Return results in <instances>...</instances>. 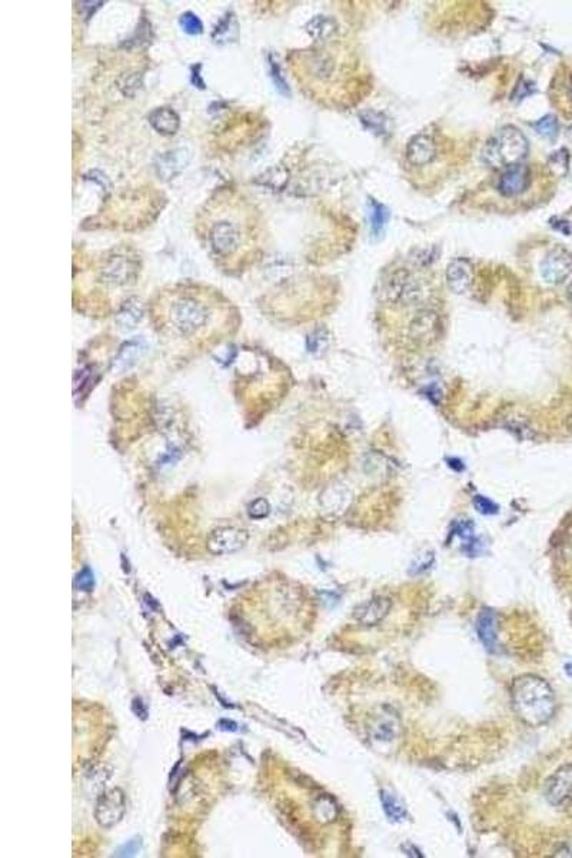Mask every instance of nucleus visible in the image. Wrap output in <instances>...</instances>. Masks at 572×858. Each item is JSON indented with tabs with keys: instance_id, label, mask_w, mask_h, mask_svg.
I'll use <instances>...</instances> for the list:
<instances>
[{
	"instance_id": "obj_1",
	"label": "nucleus",
	"mask_w": 572,
	"mask_h": 858,
	"mask_svg": "<svg viewBox=\"0 0 572 858\" xmlns=\"http://www.w3.org/2000/svg\"><path fill=\"white\" fill-rule=\"evenodd\" d=\"M195 229L205 249L228 267L253 260L266 238L261 211L233 188H220L202 205Z\"/></svg>"
},
{
	"instance_id": "obj_2",
	"label": "nucleus",
	"mask_w": 572,
	"mask_h": 858,
	"mask_svg": "<svg viewBox=\"0 0 572 858\" xmlns=\"http://www.w3.org/2000/svg\"><path fill=\"white\" fill-rule=\"evenodd\" d=\"M512 708L531 727L547 724L556 714V695L548 682L536 675L518 677L511 687Z\"/></svg>"
},
{
	"instance_id": "obj_3",
	"label": "nucleus",
	"mask_w": 572,
	"mask_h": 858,
	"mask_svg": "<svg viewBox=\"0 0 572 858\" xmlns=\"http://www.w3.org/2000/svg\"><path fill=\"white\" fill-rule=\"evenodd\" d=\"M168 321L179 335L192 337L211 319V306L194 291H179L168 302Z\"/></svg>"
},
{
	"instance_id": "obj_4",
	"label": "nucleus",
	"mask_w": 572,
	"mask_h": 858,
	"mask_svg": "<svg viewBox=\"0 0 572 858\" xmlns=\"http://www.w3.org/2000/svg\"><path fill=\"white\" fill-rule=\"evenodd\" d=\"M528 149L529 145L524 133L514 126H507L488 139L482 149V157L488 166L502 169L521 163Z\"/></svg>"
},
{
	"instance_id": "obj_5",
	"label": "nucleus",
	"mask_w": 572,
	"mask_h": 858,
	"mask_svg": "<svg viewBox=\"0 0 572 858\" xmlns=\"http://www.w3.org/2000/svg\"><path fill=\"white\" fill-rule=\"evenodd\" d=\"M126 813V795L120 788H111L102 793L96 801L95 818L102 828H113L124 820Z\"/></svg>"
},
{
	"instance_id": "obj_6",
	"label": "nucleus",
	"mask_w": 572,
	"mask_h": 858,
	"mask_svg": "<svg viewBox=\"0 0 572 858\" xmlns=\"http://www.w3.org/2000/svg\"><path fill=\"white\" fill-rule=\"evenodd\" d=\"M387 291L391 302L404 306L417 304L422 297L420 281L407 269H398L392 273Z\"/></svg>"
},
{
	"instance_id": "obj_7",
	"label": "nucleus",
	"mask_w": 572,
	"mask_h": 858,
	"mask_svg": "<svg viewBox=\"0 0 572 858\" xmlns=\"http://www.w3.org/2000/svg\"><path fill=\"white\" fill-rule=\"evenodd\" d=\"M249 541V534L244 528L220 527L211 532L206 541V548L214 555H229L244 550Z\"/></svg>"
},
{
	"instance_id": "obj_8",
	"label": "nucleus",
	"mask_w": 572,
	"mask_h": 858,
	"mask_svg": "<svg viewBox=\"0 0 572 858\" xmlns=\"http://www.w3.org/2000/svg\"><path fill=\"white\" fill-rule=\"evenodd\" d=\"M545 798L552 807H567L572 802V764H565L545 784Z\"/></svg>"
},
{
	"instance_id": "obj_9",
	"label": "nucleus",
	"mask_w": 572,
	"mask_h": 858,
	"mask_svg": "<svg viewBox=\"0 0 572 858\" xmlns=\"http://www.w3.org/2000/svg\"><path fill=\"white\" fill-rule=\"evenodd\" d=\"M572 273V256L562 251L556 249L549 252L541 264V276L549 285H560Z\"/></svg>"
},
{
	"instance_id": "obj_10",
	"label": "nucleus",
	"mask_w": 572,
	"mask_h": 858,
	"mask_svg": "<svg viewBox=\"0 0 572 858\" xmlns=\"http://www.w3.org/2000/svg\"><path fill=\"white\" fill-rule=\"evenodd\" d=\"M137 264L130 258L113 256L102 269V279L112 286H125L137 276Z\"/></svg>"
},
{
	"instance_id": "obj_11",
	"label": "nucleus",
	"mask_w": 572,
	"mask_h": 858,
	"mask_svg": "<svg viewBox=\"0 0 572 858\" xmlns=\"http://www.w3.org/2000/svg\"><path fill=\"white\" fill-rule=\"evenodd\" d=\"M531 182L529 168L524 163H516L505 169L498 182V190L507 198L518 196L525 192Z\"/></svg>"
},
{
	"instance_id": "obj_12",
	"label": "nucleus",
	"mask_w": 572,
	"mask_h": 858,
	"mask_svg": "<svg viewBox=\"0 0 572 858\" xmlns=\"http://www.w3.org/2000/svg\"><path fill=\"white\" fill-rule=\"evenodd\" d=\"M439 326V318L435 312L422 311L411 322V338L418 343H431L438 338Z\"/></svg>"
},
{
	"instance_id": "obj_13",
	"label": "nucleus",
	"mask_w": 572,
	"mask_h": 858,
	"mask_svg": "<svg viewBox=\"0 0 572 858\" xmlns=\"http://www.w3.org/2000/svg\"><path fill=\"white\" fill-rule=\"evenodd\" d=\"M437 156V144L429 135L413 136L407 146V159L413 166H425Z\"/></svg>"
},
{
	"instance_id": "obj_14",
	"label": "nucleus",
	"mask_w": 572,
	"mask_h": 858,
	"mask_svg": "<svg viewBox=\"0 0 572 858\" xmlns=\"http://www.w3.org/2000/svg\"><path fill=\"white\" fill-rule=\"evenodd\" d=\"M446 282L449 289L461 295L472 284V267L465 259H455L446 268Z\"/></svg>"
},
{
	"instance_id": "obj_15",
	"label": "nucleus",
	"mask_w": 572,
	"mask_h": 858,
	"mask_svg": "<svg viewBox=\"0 0 572 858\" xmlns=\"http://www.w3.org/2000/svg\"><path fill=\"white\" fill-rule=\"evenodd\" d=\"M391 609V601L384 597H376L361 604L355 609V618L362 625H376L382 621Z\"/></svg>"
},
{
	"instance_id": "obj_16",
	"label": "nucleus",
	"mask_w": 572,
	"mask_h": 858,
	"mask_svg": "<svg viewBox=\"0 0 572 858\" xmlns=\"http://www.w3.org/2000/svg\"><path fill=\"white\" fill-rule=\"evenodd\" d=\"M189 157L190 156L185 149L170 150L159 157L158 163H156V170H158V174L162 179H173L186 168Z\"/></svg>"
},
{
	"instance_id": "obj_17",
	"label": "nucleus",
	"mask_w": 572,
	"mask_h": 858,
	"mask_svg": "<svg viewBox=\"0 0 572 858\" xmlns=\"http://www.w3.org/2000/svg\"><path fill=\"white\" fill-rule=\"evenodd\" d=\"M400 734V721L392 714H382L371 725V738L376 744H391Z\"/></svg>"
},
{
	"instance_id": "obj_18",
	"label": "nucleus",
	"mask_w": 572,
	"mask_h": 858,
	"mask_svg": "<svg viewBox=\"0 0 572 858\" xmlns=\"http://www.w3.org/2000/svg\"><path fill=\"white\" fill-rule=\"evenodd\" d=\"M149 124L158 133L170 136L178 132L181 126V119L175 111L169 108H158L150 112Z\"/></svg>"
},
{
	"instance_id": "obj_19",
	"label": "nucleus",
	"mask_w": 572,
	"mask_h": 858,
	"mask_svg": "<svg viewBox=\"0 0 572 858\" xmlns=\"http://www.w3.org/2000/svg\"><path fill=\"white\" fill-rule=\"evenodd\" d=\"M146 352V343L144 339H132L129 342H126L120 351L117 354V357L115 358V370L117 371H125L129 370L130 366H133L137 361H139L144 354Z\"/></svg>"
},
{
	"instance_id": "obj_20",
	"label": "nucleus",
	"mask_w": 572,
	"mask_h": 858,
	"mask_svg": "<svg viewBox=\"0 0 572 858\" xmlns=\"http://www.w3.org/2000/svg\"><path fill=\"white\" fill-rule=\"evenodd\" d=\"M477 633L481 642L490 651L496 648L498 634H496V616L491 609H483L477 621Z\"/></svg>"
},
{
	"instance_id": "obj_21",
	"label": "nucleus",
	"mask_w": 572,
	"mask_h": 858,
	"mask_svg": "<svg viewBox=\"0 0 572 858\" xmlns=\"http://www.w3.org/2000/svg\"><path fill=\"white\" fill-rule=\"evenodd\" d=\"M144 318V305L139 300H128L116 315V324L120 330H132Z\"/></svg>"
},
{
	"instance_id": "obj_22",
	"label": "nucleus",
	"mask_w": 572,
	"mask_h": 858,
	"mask_svg": "<svg viewBox=\"0 0 572 858\" xmlns=\"http://www.w3.org/2000/svg\"><path fill=\"white\" fill-rule=\"evenodd\" d=\"M389 221V209L374 199L368 202V222L371 227V234L375 238H380L385 231Z\"/></svg>"
},
{
	"instance_id": "obj_23",
	"label": "nucleus",
	"mask_w": 572,
	"mask_h": 858,
	"mask_svg": "<svg viewBox=\"0 0 572 858\" xmlns=\"http://www.w3.org/2000/svg\"><path fill=\"white\" fill-rule=\"evenodd\" d=\"M336 27H338L336 22L331 19V17L317 16L308 23L306 30L315 41L325 42L334 36V34L336 33Z\"/></svg>"
},
{
	"instance_id": "obj_24",
	"label": "nucleus",
	"mask_w": 572,
	"mask_h": 858,
	"mask_svg": "<svg viewBox=\"0 0 572 858\" xmlns=\"http://www.w3.org/2000/svg\"><path fill=\"white\" fill-rule=\"evenodd\" d=\"M380 802H382V807L385 814L389 817V820L401 822L405 820L407 817V809L405 805L400 801V798H396V795H393L392 793L382 790L380 791Z\"/></svg>"
},
{
	"instance_id": "obj_25",
	"label": "nucleus",
	"mask_w": 572,
	"mask_h": 858,
	"mask_svg": "<svg viewBox=\"0 0 572 858\" xmlns=\"http://www.w3.org/2000/svg\"><path fill=\"white\" fill-rule=\"evenodd\" d=\"M238 36V23L233 14H227L225 19L216 26L214 32V41L216 43H228Z\"/></svg>"
},
{
	"instance_id": "obj_26",
	"label": "nucleus",
	"mask_w": 572,
	"mask_h": 858,
	"mask_svg": "<svg viewBox=\"0 0 572 858\" xmlns=\"http://www.w3.org/2000/svg\"><path fill=\"white\" fill-rule=\"evenodd\" d=\"M314 811L315 815L319 821L322 822H331L335 820L336 814H338V807L336 802L328 795H322L317 800L315 805H314Z\"/></svg>"
},
{
	"instance_id": "obj_27",
	"label": "nucleus",
	"mask_w": 572,
	"mask_h": 858,
	"mask_svg": "<svg viewBox=\"0 0 572 858\" xmlns=\"http://www.w3.org/2000/svg\"><path fill=\"white\" fill-rule=\"evenodd\" d=\"M359 117L362 120V124L365 125L368 129L374 131L375 133L382 135V133L387 132L388 120L385 119L384 115H380V113L374 112V111H365V112H361Z\"/></svg>"
},
{
	"instance_id": "obj_28",
	"label": "nucleus",
	"mask_w": 572,
	"mask_h": 858,
	"mask_svg": "<svg viewBox=\"0 0 572 858\" xmlns=\"http://www.w3.org/2000/svg\"><path fill=\"white\" fill-rule=\"evenodd\" d=\"M532 126L536 132L547 139H553L558 135V120L552 115L544 116L538 122H535Z\"/></svg>"
},
{
	"instance_id": "obj_29",
	"label": "nucleus",
	"mask_w": 572,
	"mask_h": 858,
	"mask_svg": "<svg viewBox=\"0 0 572 858\" xmlns=\"http://www.w3.org/2000/svg\"><path fill=\"white\" fill-rule=\"evenodd\" d=\"M328 332L325 329H317L312 332V334L308 337L306 341V346L308 351L310 354H319L322 351H325V348L328 346Z\"/></svg>"
},
{
	"instance_id": "obj_30",
	"label": "nucleus",
	"mask_w": 572,
	"mask_h": 858,
	"mask_svg": "<svg viewBox=\"0 0 572 858\" xmlns=\"http://www.w3.org/2000/svg\"><path fill=\"white\" fill-rule=\"evenodd\" d=\"M179 25L185 33L192 34V36H196V34H201L203 32V25L201 19L192 12L183 13L179 19Z\"/></svg>"
},
{
	"instance_id": "obj_31",
	"label": "nucleus",
	"mask_w": 572,
	"mask_h": 858,
	"mask_svg": "<svg viewBox=\"0 0 572 858\" xmlns=\"http://www.w3.org/2000/svg\"><path fill=\"white\" fill-rule=\"evenodd\" d=\"M75 585L79 591L83 592H91L93 591L95 587V576L93 572L89 567H84L75 578Z\"/></svg>"
},
{
	"instance_id": "obj_32",
	"label": "nucleus",
	"mask_w": 572,
	"mask_h": 858,
	"mask_svg": "<svg viewBox=\"0 0 572 858\" xmlns=\"http://www.w3.org/2000/svg\"><path fill=\"white\" fill-rule=\"evenodd\" d=\"M271 512V505L265 498H258L248 506V515L252 519H264Z\"/></svg>"
},
{
	"instance_id": "obj_33",
	"label": "nucleus",
	"mask_w": 572,
	"mask_h": 858,
	"mask_svg": "<svg viewBox=\"0 0 572 858\" xmlns=\"http://www.w3.org/2000/svg\"><path fill=\"white\" fill-rule=\"evenodd\" d=\"M142 837H133L124 846H120L115 853L116 857H135L142 850Z\"/></svg>"
},
{
	"instance_id": "obj_34",
	"label": "nucleus",
	"mask_w": 572,
	"mask_h": 858,
	"mask_svg": "<svg viewBox=\"0 0 572 858\" xmlns=\"http://www.w3.org/2000/svg\"><path fill=\"white\" fill-rule=\"evenodd\" d=\"M474 506L477 508V511L479 514H482V515H495L499 511V506L494 501H491L487 497H482V495H477L474 498Z\"/></svg>"
},
{
	"instance_id": "obj_35",
	"label": "nucleus",
	"mask_w": 572,
	"mask_h": 858,
	"mask_svg": "<svg viewBox=\"0 0 572 858\" xmlns=\"http://www.w3.org/2000/svg\"><path fill=\"white\" fill-rule=\"evenodd\" d=\"M551 168L553 170H558L560 173H565L567 168H568V153L565 150H560L557 153H553L551 157Z\"/></svg>"
},
{
	"instance_id": "obj_36",
	"label": "nucleus",
	"mask_w": 572,
	"mask_h": 858,
	"mask_svg": "<svg viewBox=\"0 0 572 858\" xmlns=\"http://www.w3.org/2000/svg\"><path fill=\"white\" fill-rule=\"evenodd\" d=\"M272 74H273V79H275V84H276V87H278V89H279L281 92H284V93H289V87H288V84H286L285 79L281 76V71H279V66H278V65H273V63H272Z\"/></svg>"
},
{
	"instance_id": "obj_37",
	"label": "nucleus",
	"mask_w": 572,
	"mask_h": 858,
	"mask_svg": "<svg viewBox=\"0 0 572 858\" xmlns=\"http://www.w3.org/2000/svg\"><path fill=\"white\" fill-rule=\"evenodd\" d=\"M421 559H422V561H420V559H418V561L413 564V571H415V574H418V572H421V571H424V569L429 568V565H431V564H432V561H433V555H432V554H424V555L421 556Z\"/></svg>"
},
{
	"instance_id": "obj_38",
	"label": "nucleus",
	"mask_w": 572,
	"mask_h": 858,
	"mask_svg": "<svg viewBox=\"0 0 572 858\" xmlns=\"http://www.w3.org/2000/svg\"><path fill=\"white\" fill-rule=\"evenodd\" d=\"M532 87H534V86H532L529 82H524V80H523L521 83H519V84L516 86V91H515V95L518 93V98H516V99H523V98H525L527 95H531V93H532ZM515 95H514V96H515Z\"/></svg>"
},
{
	"instance_id": "obj_39",
	"label": "nucleus",
	"mask_w": 572,
	"mask_h": 858,
	"mask_svg": "<svg viewBox=\"0 0 572 858\" xmlns=\"http://www.w3.org/2000/svg\"><path fill=\"white\" fill-rule=\"evenodd\" d=\"M133 711H135V714L137 716H141L142 720H145V718H146V708H145L141 698H135L133 699Z\"/></svg>"
},
{
	"instance_id": "obj_40",
	"label": "nucleus",
	"mask_w": 572,
	"mask_h": 858,
	"mask_svg": "<svg viewBox=\"0 0 572 858\" xmlns=\"http://www.w3.org/2000/svg\"><path fill=\"white\" fill-rule=\"evenodd\" d=\"M218 727L220 730H223V731H231V732L238 731V724L235 721H232V720H220Z\"/></svg>"
},
{
	"instance_id": "obj_41",
	"label": "nucleus",
	"mask_w": 572,
	"mask_h": 858,
	"mask_svg": "<svg viewBox=\"0 0 572 858\" xmlns=\"http://www.w3.org/2000/svg\"><path fill=\"white\" fill-rule=\"evenodd\" d=\"M565 673H567V675H568L569 678H572V662L565 664Z\"/></svg>"
},
{
	"instance_id": "obj_42",
	"label": "nucleus",
	"mask_w": 572,
	"mask_h": 858,
	"mask_svg": "<svg viewBox=\"0 0 572 858\" xmlns=\"http://www.w3.org/2000/svg\"><path fill=\"white\" fill-rule=\"evenodd\" d=\"M568 297H569V301L572 302V282L568 286Z\"/></svg>"
}]
</instances>
